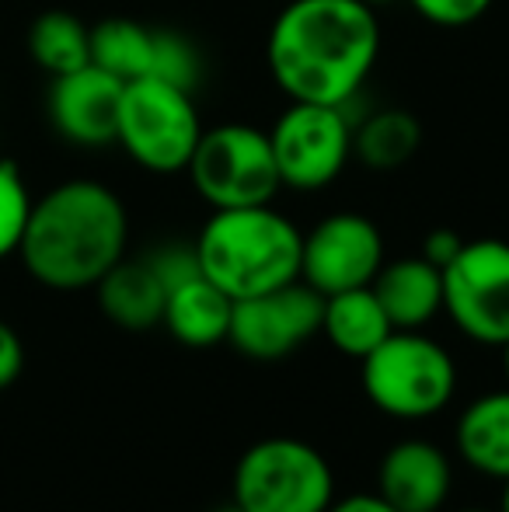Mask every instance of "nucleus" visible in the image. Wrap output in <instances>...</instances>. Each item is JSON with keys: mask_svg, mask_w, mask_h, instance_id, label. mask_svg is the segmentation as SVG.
<instances>
[{"mask_svg": "<svg viewBox=\"0 0 509 512\" xmlns=\"http://www.w3.org/2000/svg\"><path fill=\"white\" fill-rule=\"evenodd\" d=\"M381 56V21L363 0H290L265 39L276 88L290 102L353 105Z\"/></svg>", "mask_w": 509, "mask_h": 512, "instance_id": "f257e3e1", "label": "nucleus"}, {"mask_svg": "<svg viewBox=\"0 0 509 512\" xmlns=\"http://www.w3.org/2000/svg\"><path fill=\"white\" fill-rule=\"evenodd\" d=\"M129 216L109 185L74 178L32 203L18 255L49 290H88L126 258Z\"/></svg>", "mask_w": 509, "mask_h": 512, "instance_id": "f03ea898", "label": "nucleus"}, {"mask_svg": "<svg viewBox=\"0 0 509 512\" xmlns=\"http://www.w3.org/2000/svg\"><path fill=\"white\" fill-rule=\"evenodd\" d=\"M300 244L297 223L265 203L213 209L196 237V255L213 286L231 300H248L300 279Z\"/></svg>", "mask_w": 509, "mask_h": 512, "instance_id": "7ed1b4c3", "label": "nucleus"}, {"mask_svg": "<svg viewBox=\"0 0 509 512\" xmlns=\"http://www.w3.org/2000/svg\"><path fill=\"white\" fill-rule=\"evenodd\" d=\"M360 384L370 405L401 422L440 415L457 391V363L422 331H391L360 359Z\"/></svg>", "mask_w": 509, "mask_h": 512, "instance_id": "20e7f679", "label": "nucleus"}, {"mask_svg": "<svg viewBox=\"0 0 509 512\" xmlns=\"http://www.w3.org/2000/svg\"><path fill=\"white\" fill-rule=\"evenodd\" d=\"M248 512H328L335 502L332 464L297 436L258 439L234 464V499Z\"/></svg>", "mask_w": 509, "mask_h": 512, "instance_id": "39448f33", "label": "nucleus"}, {"mask_svg": "<svg viewBox=\"0 0 509 512\" xmlns=\"http://www.w3.org/2000/svg\"><path fill=\"white\" fill-rule=\"evenodd\" d=\"M199 136H203V122H199L192 91L157 77H140L123 88L116 143L143 171H154V175L185 171Z\"/></svg>", "mask_w": 509, "mask_h": 512, "instance_id": "423d86ee", "label": "nucleus"}, {"mask_svg": "<svg viewBox=\"0 0 509 512\" xmlns=\"http://www.w3.org/2000/svg\"><path fill=\"white\" fill-rule=\"evenodd\" d=\"M185 171L196 196L213 209L265 206L283 189L269 133L248 122L203 129Z\"/></svg>", "mask_w": 509, "mask_h": 512, "instance_id": "0eeeda50", "label": "nucleus"}, {"mask_svg": "<svg viewBox=\"0 0 509 512\" xmlns=\"http://www.w3.org/2000/svg\"><path fill=\"white\" fill-rule=\"evenodd\" d=\"M269 143L283 189H328L353 157L349 105L290 102L269 129Z\"/></svg>", "mask_w": 509, "mask_h": 512, "instance_id": "6e6552de", "label": "nucleus"}, {"mask_svg": "<svg viewBox=\"0 0 509 512\" xmlns=\"http://www.w3.org/2000/svg\"><path fill=\"white\" fill-rule=\"evenodd\" d=\"M443 310L471 342H509V241H464L443 269Z\"/></svg>", "mask_w": 509, "mask_h": 512, "instance_id": "1a4fd4ad", "label": "nucleus"}, {"mask_svg": "<svg viewBox=\"0 0 509 512\" xmlns=\"http://www.w3.org/2000/svg\"><path fill=\"white\" fill-rule=\"evenodd\" d=\"M321 307L325 297L318 290L293 279L279 290L258 293L248 300H234L227 342L255 363L286 359L321 331Z\"/></svg>", "mask_w": 509, "mask_h": 512, "instance_id": "9d476101", "label": "nucleus"}, {"mask_svg": "<svg viewBox=\"0 0 509 512\" xmlns=\"http://www.w3.org/2000/svg\"><path fill=\"white\" fill-rule=\"evenodd\" d=\"M384 265V237L370 216L332 213L300 244V279L321 297L370 286Z\"/></svg>", "mask_w": 509, "mask_h": 512, "instance_id": "9b49d317", "label": "nucleus"}, {"mask_svg": "<svg viewBox=\"0 0 509 512\" xmlns=\"http://www.w3.org/2000/svg\"><path fill=\"white\" fill-rule=\"evenodd\" d=\"M123 88L126 84L119 77H112L109 70L95 67V63L53 77L49 122L74 147H109V143H116Z\"/></svg>", "mask_w": 509, "mask_h": 512, "instance_id": "f8f14e48", "label": "nucleus"}, {"mask_svg": "<svg viewBox=\"0 0 509 512\" xmlns=\"http://www.w3.org/2000/svg\"><path fill=\"white\" fill-rule=\"evenodd\" d=\"M454 488L450 457L426 439H401L377 467V495L398 512H440Z\"/></svg>", "mask_w": 509, "mask_h": 512, "instance_id": "ddd939ff", "label": "nucleus"}, {"mask_svg": "<svg viewBox=\"0 0 509 512\" xmlns=\"http://www.w3.org/2000/svg\"><path fill=\"white\" fill-rule=\"evenodd\" d=\"M370 290L377 293L394 331H422L443 310V269L422 255L384 262Z\"/></svg>", "mask_w": 509, "mask_h": 512, "instance_id": "4468645a", "label": "nucleus"}, {"mask_svg": "<svg viewBox=\"0 0 509 512\" xmlns=\"http://www.w3.org/2000/svg\"><path fill=\"white\" fill-rule=\"evenodd\" d=\"M95 290L102 314L126 331H147L161 324L164 304H168V286L150 269L147 258H119L98 279Z\"/></svg>", "mask_w": 509, "mask_h": 512, "instance_id": "2eb2a0df", "label": "nucleus"}, {"mask_svg": "<svg viewBox=\"0 0 509 512\" xmlns=\"http://www.w3.org/2000/svg\"><path fill=\"white\" fill-rule=\"evenodd\" d=\"M457 453L485 478H509V387L475 398L457 418Z\"/></svg>", "mask_w": 509, "mask_h": 512, "instance_id": "dca6fc26", "label": "nucleus"}, {"mask_svg": "<svg viewBox=\"0 0 509 512\" xmlns=\"http://www.w3.org/2000/svg\"><path fill=\"white\" fill-rule=\"evenodd\" d=\"M231 310H234V300L227 297L220 286H213L206 276H196L168 293L161 324L171 331V338H178L182 345L210 349V345L227 342Z\"/></svg>", "mask_w": 509, "mask_h": 512, "instance_id": "f3484780", "label": "nucleus"}, {"mask_svg": "<svg viewBox=\"0 0 509 512\" xmlns=\"http://www.w3.org/2000/svg\"><path fill=\"white\" fill-rule=\"evenodd\" d=\"M321 331H325V338L342 356L363 359L391 335L394 324L387 321L377 293L370 290V286H356V290H342V293L325 297V307H321Z\"/></svg>", "mask_w": 509, "mask_h": 512, "instance_id": "a211bd4d", "label": "nucleus"}, {"mask_svg": "<svg viewBox=\"0 0 509 512\" xmlns=\"http://www.w3.org/2000/svg\"><path fill=\"white\" fill-rule=\"evenodd\" d=\"M422 126L408 108H377L363 122H353V157L374 171H398L415 157Z\"/></svg>", "mask_w": 509, "mask_h": 512, "instance_id": "6ab92c4d", "label": "nucleus"}, {"mask_svg": "<svg viewBox=\"0 0 509 512\" xmlns=\"http://www.w3.org/2000/svg\"><path fill=\"white\" fill-rule=\"evenodd\" d=\"M157 28H147L129 18H109L91 28V63L109 70L123 84L150 77L154 70Z\"/></svg>", "mask_w": 509, "mask_h": 512, "instance_id": "aec40b11", "label": "nucleus"}, {"mask_svg": "<svg viewBox=\"0 0 509 512\" xmlns=\"http://www.w3.org/2000/svg\"><path fill=\"white\" fill-rule=\"evenodd\" d=\"M28 53L49 77H63L91 63V28L67 11H46L28 28Z\"/></svg>", "mask_w": 509, "mask_h": 512, "instance_id": "412c9836", "label": "nucleus"}, {"mask_svg": "<svg viewBox=\"0 0 509 512\" xmlns=\"http://www.w3.org/2000/svg\"><path fill=\"white\" fill-rule=\"evenodd\" d=\"M150 77L175 84V88L196 91L199 81H203V53H199L189 35L175 32V28H157Z\"/></svg>", "mask_w": 509, "mask_h": 512, "instance_id": "4be33fe9", "label": "nucleus"}, {"mask_svg": "<svg viewBox=\"0 0 509 512\" xmlns=\"http://www.w3.org/2000/svg\"><path fill=\"white\" fill-rule=\"evenodd\" d=\"M32 192H28L21 171L11 161H0V258L14 255L25 237V223L32 213Z\"/></svg>", "mask_w": 509, "mask_h": 512, "instance_id": "5701e85b", "label": "nucleus"}, {"mask_svg": "<svg viewBox=\"0 0 509 512\" xmlns=\"http://www.w3.org/2000/svg\"><path fill=\"white\" fill-rule=\"evenodd\" d=\"M143 258H147L150 269L161 276V283L168 286V293L175 290V286L189 283V279L203 276V269H199V255H196V241L192 244H185V241L157 244V248L147 251Z\"/></svg>", "mask_w": 509, "mask_h": 512, "instance_id": "b1692460", "label": "nucleus"}, {"mask_svg": "<svg viewBox=\"0 0 509 512\" xmlns=\"http://www.w3.org/2000/svg\"><path fill=\"white\" fill-rule=\"evenodd\" d=\"M419 18L433 21L440 28H461L478 21L492 7V0H408Z\"/></svg>", "mask_w": 509, "mask_h": 512, "instance_id": "393cba45", "label": "nucleus"}, {"mask_svg": "<svg viewBox=\"0 0 509 512\" xmlns=\"http://www.w3.org/2000/svg\"><path fill=\"white\" fill-rule=\"evenodd\" d=\"M25 370V345H21L18 331L7 321H0V391L11 387Z\"/></svg>", "mask_w": 509, "mask_h": 512, "instance_id": "a878e982", "label": "nucleus"}, {"mask_svg": "<svg viewBox=\"0 0 509 512\" xmlns=\"http://www.w3.org/2000/svg\"><path fill=\"white\" fill-rule=\"evenodd\" d=\"M461 248H464V237L457 234V230H450V227H440V230H429L426 241H422L419 255L426 258V262H433L436 269H447Z\"/></svg>", "mask_w": 509, "mask_h": 512, "instance_id": "bb28decb", "label": "nucleus"}, {"mask_svg": "<svg viewBox=\"0 0 509 512\" xmlns=\"http://www.w3.org/2000/svg\"><path fill=\"white\" fill-rule=\"evenodd\" d=\"M328 512H398L391 502H384L377 492H356L346 495V499H335Z\"/></svg>", "mask_w": 509, "mask_h": 512, "instance_id": "cd10ccee", "label": "nucleus"}, {"mask_svg": "<svg viewBox=\"0 0 509 512\" xmlns=\"http://www.w3.org/2000/svg\"><path fill=\"white\" fill-rule=\"evenodd\" d=\"M499 512H509V478L503 481V499H499Z\"/></svg>", "mask_w": 509, "mask_h": 512, "instance_id": "c85d7f7f", "label": "nucleus"}, {"mask_svg": "<svg viewBox=\"0 0 509 512\" xmlns=\"http://www.w3.org/2000/svg\"><path fill=\"white\" fill-rule=\"evenodd\" d=\"M499 349H503V373H506V387H509V342H503Z\"/></svg>", "mask_w": 509, "mask_h": 512, "instance_id": "c756f323", "label": "nucleus"}, {"mask_svg": "<svg viewBox=\"0 0 509 512\" xmlns=\"http://www.w3.org/2000/svg\"><path fill=\"white\" fill-rule=\"evenodd\" d=\"M217 512H248V509H241L238 502H227V506H220Z\"/></svg>", "mask_w": 509, "mask_h": 512, "instance_id": "7c9ffc66", "label": "nucleus"}, {"mask_svg": "<svg viewBox=\"0 0 509 512\" xmlns=\"http://www.w3.org/2000/svg\"><path fill=\"white\" fill-rule=\"evenodd\" d=\"M363 4H370V7H381V4H394V0H363Z\"/></svg>", "mask_w": 509, "mask_h": 512, "instance_id": "2f4dec72", "label": "nucleus"}, {"mask_svg": "<svg viewBox=\"0 0 509 512\" xmlns=\"http://www.w3.org/2000/svg\"><path fill=\"white\" fill-rule=\"evenodd\" d=\"M457 512H492V509H478V506H471V509H457Z\"/></svg>", "mask_w": 509, "mask_h": 512, "instance_id": "473e14b6", "label": "nucleus"}]
</instances>
